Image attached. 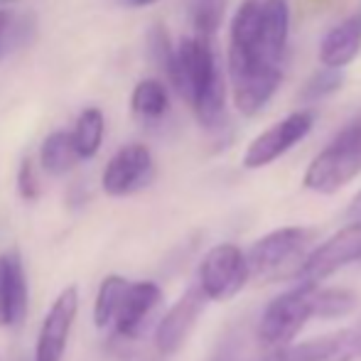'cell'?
Listing matches in <instances>:
<instances>
[{"label":"cell","instance_id":"6da1fadb","mask_svg":"<svg viewBox=\"0 0 361 361\" xmlns=\"http://www.w3.org/2000/svg\"><path fill=\"white\" fill-rule=\"evenodd\" d=\"M261 0H246L233 15L228 42V79L233 106L243 116H253L271 101L283 79L281 59L261 35Z\"/></svg>","mask_w":361,"mask_h":361},{"label":"cell","instance_id":"ffe728a7","mask_svg":"<svg viewBox=\"0 0 361 361\" xmlns=\"http://www.w3.org/2000/svg\"><path fill=\"white\" fill-rule=\"evenodd\" d=\"M226 0H187V13L197 37L212 39L221 25Z\"/></svg>","mask_w":361,"mask_h":361},{"label":"cell","instance_id":"2e32d148","mask_svg":"<svg viewBox=\"0 0 361 361\" xmlns=\"http://www.w3.org/2000/svg\"><path fill=\"white\" fill-rule=\"evenodd\" d=\"M133 283L128 278L118 276V273H111L101 281L99 290H96V300H94V324L99 329L114 327L116 317L121 312V305H123L126 295Z\"/></svg>","mask_w":361,"mask_h":361},{"label":"cell","instance_id":"7a4b0ae2","mask_svg":"<svg viewBox=\"0 0 361 361\" xmlns=\"http://www.w3.org/2000/svg\"><path fill=\"white\" fill-rule=\"evenodd\" d=\"M167 79L177 89V94L195 109L197 118L204 128H216L224 121V76L219 69L212 39L207 37H185L177 47L175 67Z\"/></svg>","mask_w":361,"mask_h":361},{"label":"cell","instance_id":"9a60e30c","mask_svg":"<svg viewBox=\"0 0 361 361\" xmlns=\"http://www.w3.org/2000/svg\"><path fill=\"white\" fill-rule=\"evenodd\" d=\"M361 52V10L342 20L324 35L319 44V62L327 69H344Z\"/></svg>","mask_w":361,"mask_h":361},{"label":"cell","instance_id":"cb8c5ba5","mask_svg":"<svg viewBox=\"0 0 361 361\" xmlns=\"http://www.w3.org/2000/svg\"><path fill=\"white\" fill-rule=\"evenodd\" d=\"M18 190L20 197L27 202L37 200L39 197V180H37V172H35V165L30 157H25L20 162V170H18Z\"/></svg>","mask_w":361,"mask_h":361},{"label":"cell","instance_id":"d6986e66","mask_svg":"<svg viewBox=\"0 0 361 361\" xmlns=\"http://www.w3.org/2000/svg\"><path fill=\"white\" fill-rule=\"evenodd\" d=\"M170 106V96L167 89L157 79H145L133 89V99H130V109L138 118L143 121H160L167 114Z\"/></svg>","mask_w":361,"mask_h":361},{"label":"cell","instance_id":"8992f818","mask_svg":"<svg viewBox=\"0 0 361 361\" xmlns=\"http://www.w3.org/2000/svg\"><path fill=\"white\" fill-rule=\"evenodd\" d=\"M197 278H200L197 286L207 300H214V302L231 300L251 278L246 253L236 243H219L202 258Z\"/></svg>","mask_w":361,"mask_h":361},{"label":"cell","instance_id":"d4e9b609","mask_svg":"<svg viewBox=\"0 0 361 361\" xmlns=\"http://www.w3.org/2000/svg\"><path fill=\"white\" fill-rule=\"evenodd\" d=\"M121 5H126V8H147V5L157 3V0H118Z\"/></svg>","mask_w":361,"mask_h":361},{"label":"cell","instance_id":"4316f807","mask_svg":"<svg viewBox=\"0 0 361 361\" xmlns=\"http://www.w3.org/2000/svg\"><path fill=\"white\" fill-rule=\"evenodd\" d=\"M10 3H15V0H0V5H10Z\"/></svg>","mask_w":361,"mask_h":361},{"label":"cell","instance_id":"52a82bcc","mask_svg":"<svg viewBox=\"0 0 361 361\" xmlns=\"http://www.w3.org/2000/svg\"><path fill=\"white\" fill-rule=\"evenodd\" d=\"M357 261H361V219L339 228L334 236L312 248V253L295 273V281L302 286H319L324 278L334 276L337 271Z\"/></svg>","mask_w":361,"mask_h":361},{"label":"cell","instance_id":"4fadbf2b","mask_svg":"<svg viewBox=\"0 0 361 361\" xmlns=\"http://www.w3.org/2000/svg\"><path fill=\"white\" fill-rule=\"evenodd\" d=\"M361 359V329L359 324L324 337L307 339L302 344L283 349L276 361H357Z\"/></svg>","mask_w":361,"mask_h":361},{"label":"cell","instance_id":"8fae6325","mask_svg":"<svg viewBox=\"0 0 361 361\" xmlns=\"http://www.w3.org/2000/svg\"><path fill=\"white\" fill-rule=\"evenodd\" d=\"M30 288L23 253L8 248L0 253V327H20L27 317Z\"/></svg>","mask_w":361,"mask_h":361},{"label":"cell","instance_id":"277c9868","mask_svg":"<svg viewBox=\"0 0 361 361\" xmlns=\"http://www.w3.org/2000/svg\"><path fill=\"white\" fill-rule=\"evenodd\" d=\"M361 175V121L344 128L305 170V187L334 195Z\"/></svg>","mask_w":361,"mask_h":361},{"label":"cell","instance_id":"7c38bea8","mask_svg":"<svg viewBox=\"0 0 361 361\" xmlns=\"http://www.w3.org/2000/svg\"><path fill=\"white\" fill-rule=\"evenodd\" d=\"M204 305V293L200 290V286H195L167 310V314L160 319V324L155 329V347L162 357H172L175 352H180V347L187 342L190 332L195 329Z\"/></svg>","mask_w":361,"mask_h":361},{"label":"cell","instance_id":"7402d4cb","mask_svg":"<svg viewBox=\"0 0 361 361\" xmlns=\"http://www.w3.org/2000/svg\"><path fill=\"white\" fill-rule=\"evenodd\" d=\"M357 305V295L344 288H319V319H334L349 314Z\"/></svg>","mask_w":361,"mask_h":361},{"label":"cell","instance_id":"3957f363","mask_svg":"<svg viewBox=\"0 0 361 361\" xmlns=\"http://www.w3.org/2000/svg\"><path fill=\"white\" fill-rule=\"evenodd\" d=\"M319 288L298 283L293 290L271 300L258 322V339L266 347L288 349L290 342L300 334V329L319 314Z\"/></svg>","mask_w":361,"mask_h":361},{"label":"cell","instance_id":"484cf974","mask_svg":"<svg viewBox=\"0 0 361 361\" xmlns=\"http://www.w3.org/2000/svg\"><path fill=\"white\" fill-rule=\"evenodd\" d=\"M349 216H357V219H361V192H359V195L352 200V204H349Z\"/></svg>","mask_w":361,"mask_h":361},{"label":"cell","instance_id":"ba28073f","mask_svg":"<svg viewBox=\"0 0 361 361\" xmlns=\"http://www.w3.org/2000/svg\"><path fill=\"white\" fill-rule=\"evenodd\" d=\"M312 126H314L312 111H295L288 118L278 121L276 126L263 130L258 138H253V143L246 147L243 167H248V170H261V167L276 162L278 157L286 155L290 147H295L300 140L307 138Z\"/></svg>","mask_w":361,"mask_h":361},{"label":"cell","instance_id":"e0dca14e","mask_svg":"<svg viewBox=\"0 0 361 361\" xmlns=\"http://www.w3.org/2000/svg\"><path fill=\"white\" fill-rule=\"evenodd\" d=\"M39 162L44 172L49 175H64L79 162V152L74 147L72 133L69 130H54L44 138L42 150H39Z\"/></svg>","mask_w":361,"mask_h":361},{"label":"cell","instance_id":"ac0fdd59","mask_svg":"<svg viewBox=\"0 0 361 361\" xmlns=\"http://www.w3.org/2000/svg\"><path fill=\"white\" fill-rule=\"evenodd\" d=\"M104 130L106 121L99 109H84L81 116L76 118V126L72 130L74 147L79 152V160H89L99 152L101 143H104Z\"/></svg>","mask_w":361,"mask_h":361},{"label":"cell","instance_id":"603a6c76","mask_svg":"<svg viewBox=\"0 0 361 361\" xmlns=\"http://www.w3.org/2000/svg\"><path fill=\"white\" fill-rule=\"evenodd\" d=\"M344 84V74L342 69H324V72H317L312 79L305 84L302 89V99L305 101H317L324 99V96L334 94L339 86Z\"/></svg>","mask_w":361,"mask_h":361},{"label":"cell","instance_id":"9c48e42d","mask_svg":"<svg viewBox=\"0 0 361 361\" xmlns=\"http://www.w3.org/2000/svg\"><path fill=\"white\" fill-rule=\"evenodd\" d=\"M152 175H155L152 152L143 143H130L121 147L104 167L101 187L109 197H128L150 185Z\"/></svg>","mask_w":361,"mask_h":361},{"label":"cell","instance_id":"5bb4252c","mask_svg":"<svg viewBox=\"0 0 361 361\" xmlns=\"http://www.w3.org/2000/svg\"><path fill=\"white\" fill-rule=\"evenodd\" d=\"M162 302V290L152 281L133 283L126 295L121 312L114 322V334L118 339H138L145 332L147 322Z\"/></svg>","mask_w":361,"mask_h":361},{"label":"cell","instance_id":"44dd1931","mask_svg":"<svg viewBox=\"0 0 361 361\" xmlns=\"http://www.w3.org/2000/svg\"><path fill=\"white\" fill-rule=\"evenodd\" d=\"M32 35V23L30 18H18L10 10L0 8V59L10 52V49H18L25 39Z\"/></svg>","mask_w":361,"mask_h":361},{"label":"cell","instance_id":"5b68a950","mask_svg":"<svg viewBox=\"0 0 361 361\" xmlns=\"http://www.w3.org/2000/svg\"><path fill=\"white\" fill-rule=\"evenodd\" d=\"M314 241V228L307 226H283L266 233L248 248V271L251 278H273L288 266H295V273L310 256ZM295 278V276H293Z\"/></svg>","mask_w":361,"mask_h":361},{"label":"cell","instance_id":"30bf717a","mask_svg":"<svg viewBox=\"0 0 361 361\" xmlns=\"http://www.w3.org/2000/svg\"><path fill=\"white\" fill-rule=\"evenodd\" d=\"M76 314H79V288L69 286L54 298L44 314L35 347V361H62Z\"/></svg>","mask_w":361,"mask_h":361}]
</instances>
